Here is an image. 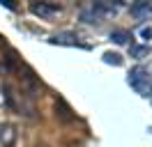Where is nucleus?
Returning <instances> with one entry per match:
<instances>
[{"mask_svg": "<svg viewBox=\"0 0 152 147\" xmlns=\"http://www.w3.org/2000/svg\"><path fill=\"white\" fill-rule=\"evenodd\" d=\"M16 140V129L12 124H0V145L12 147V143Z\"/></svg>", "mask_w": 152, "mask_h": 147, "instance_id": "3", "label": "nucleus"}, {"mask_svg": "<svg viewBox=\"0 0 152 147\" xmlns=\"http://www.w3.org/2000/svg\"><path fill=\"white\" fill-rule=\"evenodd\" d=\"M148 81V76H145V69H134L132 76H129V83H132V87H136L138 92H148L150 87L145 85Z\"/></svg>", "mask_w": 152, "mask_h": 147, "instance_id": "2", "label": "nucleus"}, {"mask_svg": "<svg viewBox=\"0 0 152 147\" xmlns=\"http://www.w3.org/2000/svg\"><path fill=\"white\" fill-rule=\"evenodd\" d=\"M32 14H37V16L42 18H51L56 16V14H60V7H56V5H48V2H39V5H32Z\"/></svg>", "mask_w": 152, "mask_h": 147, "instance_id": "1", "label": "nucleus"}, {"mask_svg": "<svg viewBox=\"0 0 152 147\" xmlns=\"http://www.w3.org/2000/svg\"><path fill=\"white\" fill-rule=\"evenodd\" d=\"M37 147H46V145H37Z\"/></svg>", "mask_w": 152, "mask_h": 147, "instance_id": "9", "label": "nucleus"}, {"mask_svg": "<svg viewBox=\"0 0 152 147\" xmlns=\"http://www.w3.org/2000/svg\"><path fill=\"white\" fill-rule=\"evenodd\" d=\"M104 60H106L108 64H122V57H120L118 53H106V55H104Z\"/></svg>", "mask_w": 152, "mask_h": 147, "instance_id": "6", "label": "nucleus"}, {"mask_svg": "<svg viewBox=\"0 0 152 147\" xmlns=\"http://www.w3.org/2000/svg\"><path fill=\"white\" fill-rule=\"evenodd\" d=\"M141 35H143V37H145V39H148V37H152V30H148V28H145V30H143Z\"/></svg>", "mask_w": 152, "mask_h": 147, "instance_id": "8", "label": "nucleus"}, {"mask_svg": "<svg viewBox=\"0 0 152 147\" xmlns=\"http://www.w3.org/2000/svg\"><path fill=\"white\" fill-rule=\"evenodd\" d=\"M111 39H113L115 44H124V41H127V32L118 30V32H113V35H111Z\"/></svg>", "mask_w": 152, "mask_h": 147, "instance_id": "7", "label": "nucleus"}, {"mask_svg": "<svg viewBox=\"0 0 152 147\" xmlns=\"http://www.w3.org/2000/svg\"><path fill=\"white\" fill-rule=\"evenodd\" d=\"M132 14L136 18H150L152 16V5L150 2H138V5L132 7Z\"/></svg>", "mask_w": 152, "mask_h": 147, "instance_id": "4", "label": "nucleus"}, {"mask_svg": "<svg viewBox=\"0 0 152 147\" xmlns=\"http://www.w3.org/2000/svg\"><path fill=\"white\" fill-rule=\"evenodd\" d=\"M51 41H53V44H69V46L78 44V39H76L74 35H56Z\"/></svg>", "mask_w": 152, "mask_h": 147, "instance_id": "5", "label": "nucleus"}]
</instances>
